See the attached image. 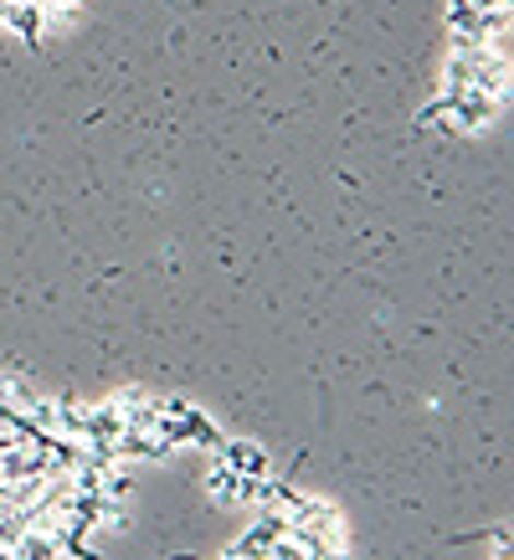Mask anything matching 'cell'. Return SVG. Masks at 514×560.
<instances>
[{"mask_svg":"<svg viewBox=\"0 0 514 560\" xmlns=\"http://www.w3.org/2000/svg\"><path fill=\"white\" fill-rule=\"evenodd\" d=\"M443 103H447V129H453V135H483V129L504 114L494 98H483V93H474V88L443 93Z\"/></svg>","mask_w":514,"mask_h":560,"instance_id":"1","label":"cell"},{"mask_svg":"<svg viewBox=\"0 0 514 560\" xmlns=\"http://www.w3.org/2000/svg\"><path fill=\"white\" fill-rule=\"evenodd\" d=\"M217 463H222V468H232L237 478L273 474V468H268V453H262V442H253V438H222V442H217Z\"/></svg>","mask_w":514,"mask_h":560,"instance_id":"2","label":"cell"},{"mask_svg":"<svg viewBox=\"0 0 514 560\" xmlns=\"http://www.w3.org/2000/svg\"><path fill=\"white\" fill-rule=\"evenodd\" d=\"M114 458L119 463H165L175 458V447L160 432H135V427H124L119 438H114Z\"/></svg>","mask_w":514,"mask_h":560,"instance_id":"3","label":"cell"},{"mask_svg":"<svg viewBox=\"0 0 514 560\" xmlns=\"http://www.w3.org/2000/svg\"><path fill=\"white\" fill-rule=\"evenodd\" d=\"M283 535H289V529H283V520H278L273 510H257V520L242 529V540H232V550H242L247 560H262L273 550V540H283Z\"/></svg>","mask_w":514,"mask_h":560,"instance_id":"4","label":"cell"},{"mask_svg":"<svg viewBox=\"0 0 514 560\" xmlns=\"http://www.w3.org/2000/svg\"><path fill=\"white\" fill-rule=\"evenodd\" d=\"M11 560H62L57 540H51L47 529H26L16 545H11Z\"/></svg>","mask_w":514,"mask_h":560,"instance_id":"5","label":"cell"},{"mask_svg":"<svg viewBox=\"0 0 514 560\" xmlns=\"http://www.w3.org/2000/svg\"><path fill=\"white\" fill-rule=\"evenodd\" d=\"M232 489H237V474L222 468V463H211V468H206V493H211L217 504H232Z\"/></svg>","mask_w":514,"mask_h":560,"instance_id":"6","label":"cell"},{"mask_svg":"<svg viewBox=\"0 0 514 560\" xmlns=\"http://www.w3.org/2000/svg\"><path fill=\"white\" fill-rule=\"evenodd\" d=\"M26 529H32V514L26 510H0V545H5V550H11Z\"/></svg>","mask_w":514,"mask_h":560,"instance_id":"7","label":"cell"},{"mask_svg":"<svg viewBox=\"0 0 514 560\" xmlns=\"http://www.w3.org/2000/svg\"><path fill=\"white\" fill-rule=\"evenodd\" d=\"M217 560H247V556H242V550H232V545H226V550H222V556H217Z\"/></svg>","mask_w":514,"mask_h":560,"instance_id":"8","label":"cell"}]
</instances>
